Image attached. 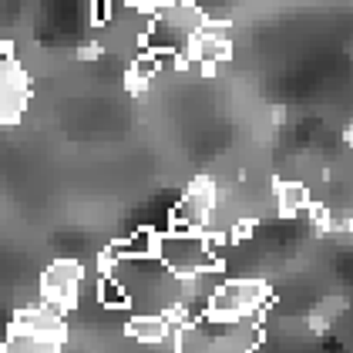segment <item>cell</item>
Segmentation results:
<instances>
[{"instance_id":"cell-20","label":"cell","mask_w":353,"mask_h":353,"mask_svg":"<svg viewBox=\"0 0 353 353\" xmlns=\"http://www.w3.org/2000/svg\"><path fill=\"white\" fill-rule=\"evenodd\" d=\"M94 57H101V44L91 41V44H84L81 48V61H94Z\"/></svg>"},{"instance_id":"cell-16","label":"cell","mask_w":353,"mask_h":353,"mask_svg":"<svg viewBox=\"0 0 353 353\" xmlns=\"http://www.w3.org/2000/svg\"><path fill=\"white\" fill-rule=\"evenodd\" d=\"M199 37L232 44V24H229V21H205V24H202V30H199Z\"/></svg>"},{"instance_id":"cell-13","label":"cell","mask_w":353,"mask_h":353,"mask_svg":"<svg viewBox=\"0 0 353 353\" xmlns=\"http://www.w3.org/2000/svg\"><path fill=\"white\" fill-rule=\"evenodd\" d=\"M64 343L44 340V336H30V333H7L3 350L0 353H61Z\"/></svg>"},{"instance_id":"cell-6","label":"cell","mask_w":353,"mask_h":353,"mask_svg":"<svg viewBox=\"0 0 353 353\" xmlns=\"http://www.w3.org/2000/svg\"><path fill=\"white\" fill-rule=\"evenodd\" d=\"M270 286L263 279H225L209 303V316L216 320H245L256 313H266Z\"/></svg>"},{"instance_id":"cell-8","label":"cell","mask_w":353,"mask_h":353,"mask_svg":"<svg viewBox=\"0 0 353 353\" xmlns=\"http://www.w3.org/2000/svg\"><path fill=\"white\" fill-rule=\"evenodd\" d=\"M30 101V81L24 68L14 57H3L0 64V121L3 125H17L24 118V108Z\"/></svg>"},{"instance_id":"cell-1","label":"cell","mask_w":353,"mask_h":353,"mask_svg":"<svg viewBox=\"0 0 353 353\" xmlns=\"http://www.w3.org/2000/svg\"><path fill=\"white\" fill-rule=\"evenodd\" d=\"M108 276L118 279L121 290L128 293L135 316H168L185 303V290H189V283L175 276L159 256L114 263Z\"/></svg>"},{"instance_id":"cell-19","label":"cell","mask_w":353,"mask_h":353,"mask_svg":"<svg viewBox=\"0 0 353 353\" xmlns=\"http://www.w3.org/2000/svg\"><path fill=\"white\" fill-rule=\"evenodd\" d=\"M111 3H94V24H108L111 21Z\"/></svg>"},{"instance_id":"cell-18","label":"cell","mask_w":353,"mask_h":353,"mask_svg":"<svg viewBox=\"0 0 353 353\" xmlns=\"http://www.w3.org/2000/svg\"><path fill=\"white\" fill-rule=\"evenodd\" d=\"M252 225H256L252 219H239V222H236V229H232V239H236V243H245V239L252 236Z\"/></svg>"},{"instance_id":"cell-14","label":"cell","mask_w":353,"mask_h":353,"mask_svg":"<svg viewBox=\"0 0 353 353\" xmlns=\"http://www.w3.org/2000/svg\"><path fill=\"white\" fill-rule=\"evenodd\" d=\"M232 57V44L225 41H209V37H195L189 51V61L192 64H225Z\"/></svg>"},{"instance_id":"cell-21","label":"cell","mask_w":353,"mask_h":353,"mask_svg":"<svg viewBox=\"0 0 353 353\" xmlns=\"http://www.w3.org/2000/svg\"><path fill=\"white\" fill-rule=\"evenodd\" d=\"M347 141H350V145H353V125H350V128H347Z\"/></svg>"},{"instance_id":"cell-10","label":"cell","mask_w":353,"mask_h":353,"mask_svg":"<svg viewBox=\"0 0 353 353\" xmlns=\"http://www.w3.org/2000/svg\"><path fill=\"white\" fill-rule=\"evenodd\" d=\"M159 236L155 229H138L128 239H118L101 252V272H108L114 263H125V259H152L159 256Z\"/></svg>"},{"instance_id":"cell-5","label":"cell","mask_w":353,"mask_h":353,"mask_svg":"<svg viewBox=\"0 0 353 353\" xmlns=\"http://www.w3.org/2000/svg\"><path fill=\"white\" fill-rule=\"evenodd\" d=\"M216 182L209 175H199L192 179V185L185 189V195L172 205V229L168 232H182V236H205L209 232V222H212V212H216Z\"/></svg>"},{"instance_id":"cell-2","label":"cell","mask_w":353,"mask_h":353,"mask_svg":"<svg viewBox=\"0 0 353 353\" xmlns=\"http://www.w3.org/2000/svg\"><path fill=\"white\" fill-rule=\"evenodd\" d=\"M259 340H263V313L245 320H216L205 313L185 330H179L175 353H252Z\"/></svg>"},{"instance_id":"cell-12","label":"cell","mask_w":353,"mask_h":353,"mask_svg":"<svg viewBox=\"0 0 353 353\" xmlns=\"http://www.w3.org/2000/svg\"><path fill=\"white\" fill-rule=\"evenodd\" d=\"M276 199H279V212L283 216H296V212H306L313 202H310V189L303 182H276Z\"/></svg>"},{"instance_id":"cell-9","label":"cell","mask_w":353,"mask_h":353,"mask_svg":"<svg viewBox=\"0 0 353 353\" xmlns=\"http://www.w3.org/2000/svg\"><path fill=\"white\" fill-rule=\"evenodd\" d=\"M10 333H30V336H44V340H57L64 343L68 336V323L64 313L48 306V303H34V306H21L10 316Z\"/></svg>"},{"instance_id":"cell-15","label":"cell","mask_w":353,"mask_h":353,"mask_svg":"<svg viewBox=\"0 0 353 353\" xmlns=\"http://www.w3.org/2000/svg\"><path fill=\"white\" fill-rule=\"evenodd\" d=\"M98 303H101V306H108V310H132L128 293L121 290V283H118V279H111L108 272H101V279H98Z\"/></svg>"},{"instance_id":"cell-11","label":"cell","mask_w":353,"mask_h":353,"mask_svg":"<svg viewBox=\"0 0 353 353\" xmlns=\"http://www.w3.org/2000/svg\"><path fill=\"white\" fill-rule=\"evenodd\" d=\"M125 333L135 340V343H145V347H155V343H165L168 333H175V326L168 323V316H132Z\"/></svg>"},{"instance_id":"cell-4","label":"cell","mask_w":353,"mask_h":353,"mask_svg":"<svg viewBox=\"0 0 353 353\" xmlns=\"http://www.w3.org/2000/svg\"><path fill=\"white\" fill-rule=\"evenodd\" d=\"M222 236H182V232H162L159 236V259L182 279H199L205 272H222Z\"/></svg>"},{"instance_id":"cell-17","label":"cell","mask_w":353,"mask_h":353,"mask_svg":"<svg viewBox=\"0 0 353 353\" xmlns=\"http://www.w3.org/2000/svg\"><path fill=\"white\" fill-rule=\"evenodd\" d=\"M125 91H128V94H135V98H141V94L148 91V81H145L141 74H135V71L128 68V74H125Z\"/></svg>"},{"instance_id":"cell-3","label":"cell","mask_w":353,"mask_h":353,"mask_svg":"<svg viewBox=\"0 0 353 353\" xmlns=\"http://www.w3.org/2000/svg\"><path fill=\"white\" fill-rule=\"evenodd\" d=\"M205 24L199 3H165L162 10L148 21V30L141 34V51L148 54H175L189 61V51Z\"/></svg>"},{"instance_id":"cell-7","label":"cell","mask_w":353,"mask_h":353,"mask_svg":"<svg viewBox=\"0 0 353 353\" xmlns=\"http://www.w3.org/2000/svg\"><path fill=\"white\" fill-rule=\"evenodd\" d=\"M84 266L78 259H57L51 263L44 276H41V303L54 306L61 313H71L78 306V293H81Z\"/></svg>"}]
</instances>
